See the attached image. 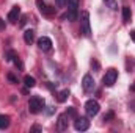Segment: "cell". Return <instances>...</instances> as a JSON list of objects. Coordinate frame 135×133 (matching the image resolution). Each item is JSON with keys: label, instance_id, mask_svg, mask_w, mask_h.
<instances>
[{"label": "cell", "instance_id": "cell-3", "mask_svg": "<svg viewBox=\"0 0 135 133\" xmlns=\"http://www.w3.org/2000/svg\"><path fill=\"white\" fill-rule=\"evenodd\" d=\"M99 110H101V106H99L98 100L90 99L86 103H85V113H86L88 117H94V116L99 113Z\"/></svg>", "mask_w": 135, "mask_h": 133}, {"label": "cell", "instance_id": "cell-14", "mask_svg": "<svg viewBox=\"0 0 135 133\" xmlns=\"http://www.w3.org/2000/svg\"><path fill=\"white\" fill-rule=\"evenodd\" d=\"M39 3V11L42 13V14H46V16H50V14H54V11L55 9H50L47 5H44V3H41V2H38Z\"/></svg>", "mask_w": 135, "mask_h": 133}, {"label": "cell", "instance_id": "cell-11", "mask_svg": "<svg viewBox=\"0 0 135 133\" xmlns=\"http://www.w3.org/2000/svg\"><path fill=\"white\" fill-rule=\"evenodd\" d=\"M8 127H9V116L0 114V130H5Z\"/></svg>", "mask_w": 135, "mask_h": 133}, {"label": "cell", "instance_id": "cell-23", "mask_svg": "<svg viewBox=\"0 0 135 133\" xmlns=\"http://www.w3.org/2000/svg\"><path fill=\"white\" fill-rule=\"evenodd\" d=\"M131 38H132V41L135 42V30H134V32H131Z\"/></svg>", "mask_w": 135, "mask_h": 133}, {"label": "cell", "instance_id": "cell-18", "mask_svg": "<svg viewBox=\"0 0 135 133\" xmlns=\"http://www.w3.org/2000/svg\"><path fill=\"white\" fill-rule=\"evenodd\" d=\"M66 114L69 116V117H75V116H77V113H75V108H72V106H71V108L68 110Z\"/></svg>", "mask_w": 135, "mask_h": 133}, {"label": "cell", "instance_id": "cell-16", "mask_svg": "<svg viewBox=\"0 0 135 133\" xmlns=\"http://www.w3.org/2000/svg\"><path fill=\"white\" fill-rule=\"evenodd\" d=\"M68 97H69V91L68 89H63L60 94H58V97H57V100L60 102V103H63V102H66Z\"/></svg>", "mask_w": 135, "mask_h": 133}, {"label": "cell", "instance_id": "cell-22", "mask_svg": "<svg viewBox=\"0 0 135 133\" xmlns=\"http://www.w3.org/2000/svg\"><path fill=\"white\" fill-rule=\"evenodd\" d=\"M41 130H42V129H41L39 125H33V127H32V132H41Z\"/></svg>", "mask_w": 135, "mask_h": 133}, {"label": "cell", "instance_id": "cell-25", "mask_svg": "<svg viewBox=\"0 0 135 133\" xmlns=\"http://www.w3.org/2000/svg\"><path fill=\"white\" fill-rule=\"evenodd\" d=\"M131 108H132V110L135 111V102H132V103H131Z\"/></svg>", "mask_w": 135, "mask_h": 133}, {"label": "cell", "instance_id": "cell-15", "mask_svg": "<svg viewBox=\"0 0 135 133\" xmlns=\"http://www.w3.org/2000/svg\"><path fill=\"white\" fill-rule=\"evenodd\" d=\"M24 83H25V86H27V88H35V85H36V80H35L33 77H30V75H25V78H24Z\"/></svg>", "mask_w": 135, "mask_h": 133}, {"label": "cell", "instance_id": "cell-8", "mask_svg": "<svg viewBox=\"0 0 135 133\" xmlns=\"http://www.w3.org/2000/svg\"><path fill=\"white\" fill-rule=\"evenodd\" d=\"M68 124H69V116H68L66 113L60 114V116H58V121H57V129H58L60 132H63V130L68 129Z\"/></svg>", "mask_w": 135, "mask_h": 133}, {"label": "cell", "instance_id": "cell-24", "mask_svg": "<svg viewBox=\"0 0 135 133\" xmlns=\"http://www.w3.org/2000/svg\"><path fill=\"white\" fill-rule=\"evenodd\" d=\"M2 28H5V22H3V21L0 19V30H2Z\"/></svg>", "mask_w": 135, "mask_h": 133}, {"label": "cell", "instance_id": "cell-5", "mask_svg": "<svg viewBox=\"0 0 135 133\" xmlns=\"http://www.w3.org/2000/svg\"><path fill=\"white\" fill-rule=\"evenodd\" d=\"M79 14V0H68V21H75Z\"/></svg>", "mask_w": 135, "mask_h": 133}, {"label": "cell", "instance_id": "cell-9", "mask_svg": "<svg viewBox=\"0 0 135 133\" xmlns=\"http://www.w3.org/2000/svg\"><path fill=\"white\" fill-rule=\"evenodd\" d=\"M38 47H39L42 52L50 50V47H52V41H50V38H47V36L39 38V39H38Z\"/></svg>", "mask_w": 135, "mask_h": 133}, {"label": "cell", "instance_id": "cell-7", "mask_svg": "<svg viewBox=\"0 0 135 133\" xmlns=\"http://www.w3.org/2000/svg\"><path fill=\"white\" fill-rule=\"evenodd\" d=\"M82 86H83V91H85V93H91V91L94 89V86H96V83H94V78H93L90 74L83 75V80H82Z\"/></svg>", "mask_w": 135, "mask_h": 133}, {"label": "cell", "instance_id": "cell-13", "mask_svg": "<svg viewBox=\"0 0 135 133\" xmlns=\"http://www.w3.org/2000/svg\"><path fill=\"white\" fill-rule=\"evenodd\" d=\"M131 17H132L131 8H129V6H124V8H123V21L127 24V22H131Z\"/></svg>", "mask_w": 135, "mask_h": 133}, {"label": "cell", "instance_id": "cell-10", "mask_svg": "<svg viewBox=\"0 0 135 133\" xmlns=\"http://www.w3.org/2000/svg\"><path fill=\"white\" fill-rule=\"evenodd\" d=\"M19 16H21V8L16 5V6H13V8H11V11L8 13V21H9L11 24H16V22H17V19H19Z\"/></svg>", "mask_w": 135, "mask_h": 133}, {"label": "cell", "instance_id": "cell-21", "mask_svg": "<svg viewBox=\"0 0 135 133\" xmlns=\"http://www.w3.org/2000/svg\"><path fill=\"white\" fill-rule=\"evenodd\" d=\"M66 2H68V0H55V3H57L58 6H63V5H65Z\"/></svg>", "mask_w": 135, "mask_h": 133}, {"label": "cell", "instance_id": "cell-1", "mask_svg": "<svg viewBox=\"0 0 135 133\" xmlns=\"http://www.w3.org/2000/svg\"><path fill=\"white\" fill-rule=\"evenodd\" d=\"M42 108H44V99L42 97H39V96H33L32 99L28 100V111L30 113H39V111H42Z\"/></svg>", "mask_w": 135, "mask_h": 133}, {"label": "cell", "instance_id": "cell-6", "mask_svg": "<svg viewBox=\"0 0 135 133\" xmlns=\"http://www.w3.org/2000/svg\"><path fill=\"white\" fill-rule=\"evenodd\" d=\"M74 129H75L77 132H85V130H88V129H90V121H88V117H75V121H74Z\"/></svg>", "mask_w": 135, "mask_h": 133}, {"label": "cell", "instance_id": "cell-4", "mask_svg": "<svg viewBox=\"0 0 135 133\" xmlns=\"http://www.w3.org/2000/svg\"><path fill=\"white\" fill-rule=\"evenodd\" d=\"M116 78H118V70L115 69V67H110L107 72H105V75H104V78H102V81H104V85L105 86H113L115 83H116Z\"/></svg>", "mask_w": 135, "mask_h": 133}, {"label": "cell", "instance_id": "cell-2", "mask_svg": "<svg viewBox=\"0 0 135 133\" xmlns=\"http://www.w3.org/2000/svg\"><path fill=\"white\" fill-rule=\"evenodd\" d=\"M80 27H82V33L86 38L91 36V25H90V14L86 11H83L80 14Z\"/></svg>", "mask_w": 135, "mask_h": 133}, {"label": "cell", "instance_id": "cell-19", "mask_svg": "<svg viewBox=\"0 0 135 133\" xmlns=\"http://www.w3.org/2000/svg\"><path fill=\"white\" fill-rule=\"evenodd\" d=\"M113 116H115V114H113V111H108V113L104 116V121H105V122H108L110 119H113Z\"/></svg>", "mask_w": 135, "mask_h": 133}, {"label": "cell", "instance_id": "cell-17", "mask_svg": "<svg viewBox=\"0 0 135 133\" xmlns=\"http://www.w3.org/2000/svg\"><path fill=\"white\" fill-rule=\"evenodd\" d=\"M105 2V5L108 6V8H112V9H118V3H116V0H104Z\"/></svg>", "mask_w": 135, "mask_h": 133}, {"label": "cell", "instance_id": "cell-20", "mask_svg": "<svg viewBox=\"0 0 135 133\" xmlns=\"http://www.w3.org/2000/svg\"><path fill=\"white\" fill-rule=\"evenodd\" d=\"M8 80H9V81H11L13 85H16V83H17V78H16V77H14L13 74H8Z\"/></svg>", "mask_w": 135, "mask_h": 133}, {"label": "cell", "instance_id": "cell-12", "mask_svg": "<svg viewBox=\"0 0 135 133\" xmlns=\"http://www.w3.org/2000/svg\"><path fill=\"white\" fill-rule=\"evenodd\" d=\"M24 41H25V44H32L35 41V32L33 30H25V33H24Z\"/></svg>", "mask_w": 135, "mask_h": 133}]
</instances>
